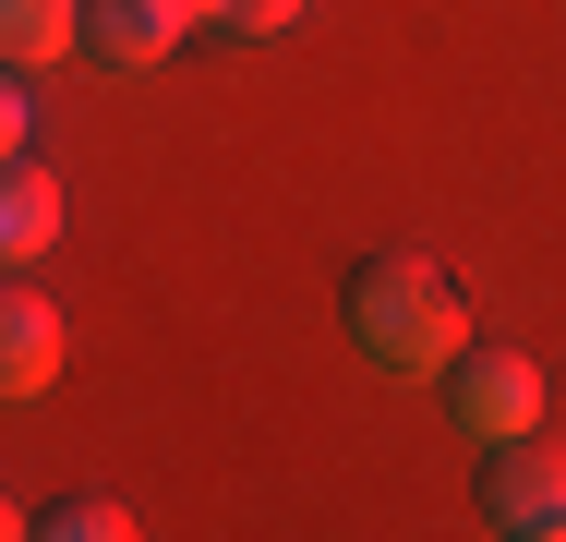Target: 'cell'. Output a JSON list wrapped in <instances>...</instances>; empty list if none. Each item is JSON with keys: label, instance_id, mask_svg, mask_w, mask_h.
<instances>
[{"label": "cell", "instance_id": "cell-1", "mask_svg": "<svg viewBox=\"0 0 566 542\" xmlns=\"http://www.w3.org/2000/svg\"><path fill=\"white\" fill-rule=\"evenodd\" d=\"M338 325H349V350L374 362V374H447L458 350V278L434 265V253H361L338 278Z\"/></svg>", "mask_w": 566, "mask_h": 542}, {"label": "cell", "instance_id": "cell-2", "mask_svg": "<svg viewBox=\"0 0 566 542\" xmlns=\"http://www.w3.org/2000/svg\"><path fill=\"white\" fill-rule=\"evenodd\" d=\"M447 423L470 434V446H506V434L543 423V362L518 350V337H470L447 362Z\"/></svg>", "mask_w": 566, "mask_h": 542}, {"label": "cell", "instance_id": "cell-3", "mask_svg": "<svg viewBox=\"0 0 566 542\" xmlns=\"http://www.w3.org/2000/svg\"><path fill=\"white\" fill-rule=\"evenodd\" d=\"M482 519H494L506 542H555L566 531V446H555V434L482 446Z\"/></svg>", "mask_w": 566, "mask_h": 542}, {"label": "cell", "instance_id": "cell-4", "mask_svg": "<svg viewBox=\"0 0 566 542\" xmlns=\"http://www.w3.org/2000/svg\"><path fill=\"white\" fill-rule=\"evenodd\" d=\"M49 374H61V302L12 290V302H0V386H12V398H36Z\"/></svg>", "mask_w": 566, "mask_h": 542}, {"label": "cell", "instance_id": "cell-5", "mask_svg": "<svg viewBox=\"0 0 566 542\" xmlns=\"http://www.w3.org/2000/svg\"><path fill=\"white\" fill-rule=\"evenodd\" d=\"M0 49H12V73L73 61L85 49V0H0Z\"/></svg>", "mask_w": 566, "mask_h": 542}, {"label": "cell", "instance_id": "cell-6", "mask_svg": "<svg viewBox=\"0 0 566 542\" xmlns=\"http://www.w3.org/2000/svg\"><path fill=\"white\" fill-rule=\"evenodd\" d=\"M49 241H61V181H49L36 157H12V194H0V253H12V265H36Z\"/></svg>", "mask_w": 566, "mask_h": 542}, {"label": "cell", "instance_id": "cell-7", "mask_svg": "<svg viewBox=\"0 0 566 542\" xmlns=\"http://www.w3.org/2000/svg\"><path fill=\"white\" fill-rule=\"evenodd\" d=\"M24 531H49V542H120V531H133V519H120L109 494H61V507H36Z\"/></svg>", "mask_w": 566, "mask_h": 542}, {"label": "cell", "instance_id": "cell-8", "mask_svg": "<svg viewBox=\"0 0 566 542\" xmlns=\"http://www.w3.org/2000/svg\"><path fill=\"white\" fill-rule=\"evenodd\" d=\"M290 24H302V0H218L229 49H265V37H290Z\"/></svg>", "mask_w": 566, "mask_h": 542}, {"label": "cell", "instance_id": "cell-9", "mask_svg": "<svg viewBox=\"0 0 566 542\" xmlns=\"http://www.w3.org/2000/svg\"><path fill=\"white\" fill-rule=\"evenodd\" d=\"M0 133H12V157L36 145V85H24V73H12V97H0Z\"/></svg>", "mask_w": 566, "mask_h": 542}]
</instances>
